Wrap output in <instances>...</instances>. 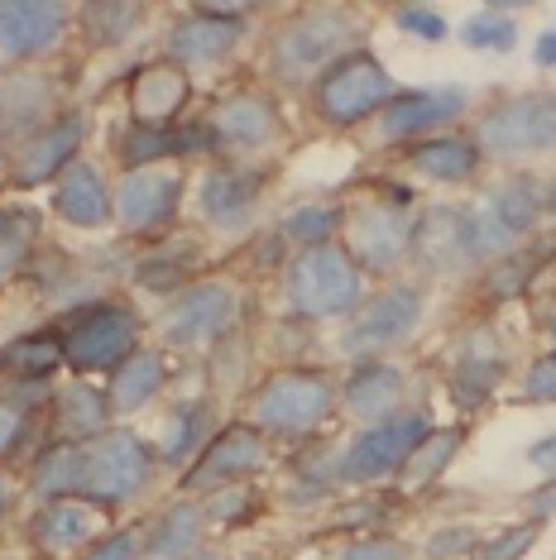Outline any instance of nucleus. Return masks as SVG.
<instances>
[{
    "label": "nucleus",
    "instance_id": "obj_28",
    "mask_svg": "<svg viewBox=\"0 0 556 560\" xmlns=\"http://www.w3.org/2000/svg\"><path fill=\"white\" fill-rule=\"evenodd\" d=\"M48 422H54V436L62 441H96L116 427V407H111V393L92 384V378H68V384L54 388L48 398Z\"/></svg>",
    "mask_w": 556,
    "mask_h": 560
},
{
    "label": "nucleus",
    "instance_id": "obj_57",
    "mask_svg": "<svg viewBox=\"0 0 556 560\" xmlns=\"http://www.w3.org/2000/svg\"><path fill=\"white\" fill-rule=\"evenodd\" d=\"M542 207H547V211H552V215H556V183H552V187H547V192H542Z\"/></svg>",
    "mask_w": 556,
    "mask_h": 560
},
{
    "label": "nucleus",
    "instance_id": "obj_55",
    "mask_svg": "<svg viewBox=\"0 0 556 560\" xmlns=\"http://www.w3.org/2000/svg\"><path fill=\"white\" fill-rule=\"evenodd\" d=\"M187 560H235V556L225 551V546H201V551H193Z\"/></svg>",
    "mask_w": 556,
    "mask_h": 560
},
{
    "label": "nucleus",
    "instance_id": "obj_12",
    "mask_svg": "<svg viewBox=\"0 0 556 560\" xmlns=\"http://www.w3.org/2000/svg\"><path fill=\"white\" fill-rule=\"evenodd\" d=\"M427 431H432V417L417 412V407H408V412H398V417H384V422H374V427H360L356 436L336 451V479L340 483L398 479Z\"/></svg>",
    "mask_w": 556,
    "mask_h": 560
},
{
    "label": "nucleus",
    "instance_id": "obj_56",
    "mask_svg": "<svg viewBox=\"0 0 556 560\" xmlns=\"http://www.w3.org/2000/svg\"><path fill=\"white\" fill-rule=\"evenodd\" d=\"M0 192H10V149H0Z\"/></svg>",
    "mask_w": 556,
    "mask_h": 560
},
{
    "label": "nucleus",
    "instance_id": "obj_53",
    "mask_svg": "<svg viewBox=\"0 0 556 560\" xmlns=\"http://www.w3.org/2000/svg\"><path fill=\"white\" fill-rule=\"evenodd\" d=\"M528 465L542 469L547 479H556V431L552 436H537L533 445H528Z\"/></svg>",
    "mask_w": 556,
    "mask_h": 560
},
{
    "label": "nucleus",
    "instance_id": "obj_42",
    "mask_svg": "<svg viewBox=\"0 0 556 560\" xmlns=\"http://www.w3.org/2000/svg\"><path fill=\"white\" fill-rule=\"evenodd\" d=\"M537 273V254H503V259L485 264V283H479V292H485V302H509L518 298L528 283H533Z\"/></svg>",
    "mask_w": 556,
    "mask_h": 560
},
{
    "label": "nucleus",
    "instance_id": "obj_35",
    "mask_svg": "<svg viewBox=\"0 0 556 560\" xmlns=\"http://www.w3.org/2000/svg\"><path fill=\"white\" fill-rule=\"evenodd\" d=\"M39 249H44V211L24 207V201L0 207V288L30 273Z\"/></svg>",
    "mask_w": 556,
    "mask_h": 560
},
{
    "label": "nucleus",
    "instance_id": "obj_19",
    "mask_svg": "<svg viewBox=\"0 0 556 560\" xmlns=\"http://www.w3.org/2000/svg\"><path fill=\"white\" fill-rule=\"evenodd\" d=\"M201 120L217 139V159H250L283 139V110L264 86H240L221 96Z\"/></svg>",
    "mask_w": 556,
    "mask_h": 560
},
{
    "label": "nucleus",
    "instance_id": "obj_32",
    "mask_svg": "<svg viewBox=\"0 0 556 560\" xmlns=\"http://www.w3.org/2000/svg\"><path fill=\"white\" fill-rule=\"evenodd\" d=\"M403 163L417 173V177H432V183H447V187H461L479 173L485 154L475 149L471 135H456V130H441V135H427L417 144L403 149Z\"/></svg>",
    "mask_w": 556,
    "mask_h": 560
},
{
    "label": "nucleus",
    "instance_id": "obj_1",
    "mask_svg": "<svg viewBox=\"0 0 556 560\" xmlns=\"http://www.w3.org/2000/svg\"><path fill=\"white\" fill-rule=\"evenodd\" d=\"M360 15L346 5H298L269 30V82L283 92H308L332 62L356 54L360 44Z\"/></svg>",
    "mask_w": 556,
    "mask_h": 560
},
{
    "label": "nucleus",
    "instance_id": "obj_51",
    "mask_svg": "<svg viewBox=\"0 0 556 560\" xmlns=\"http://www.w3.org/2000/svg\"><path fill=\"white\" fill-rule=\"evenodd\" d=\"M523 508H528V522H537V527L552 522L556 517V479H542L537 489L523 499Z\"/></svg>",
    "mask_w": 556,
    "mask_h": 560
},
{
    "label": "nucleus",
    "instance_id": "obj_6",
    "mask_svg": "<svg viewBox=\"0 0 556 560\" xmlns=\"http://www.w3.org/2000/svg\"><path fill=\"white\" fill-rule=\"evenodd\" d=\"M394 96H398L394 72H389L370 48L346 54L308 86V106L326 130H360V125L379 120V110Z\"/></svg>",
    "mask_w": 556,
    "mask_h": 560
},
{
    "label": "nucleus",
    "instance_id": "obj_7",
    "mask_svg": "<svg viewBox=\"0 0 556 560\" xmlns=\"http://www.w3.org/2000/svg\"><path fill=\"white\" fill-rule=\"evenodd\" d=\"M159 479V455L139 431L130 427H111L106 436L86 441L82 455V489L78 499H86L101 513L111 508H125L135 499H144Z\"/></svg>",
    "mask_w": 556,
    "mask_h": 560
},
{
    "label": "nucleus",
    "instance_id": "obj_2",
    "mask_svg": "<svg viewBox=\"0 0 556 560\" xmlns=\"http://www.w3.org/2000/svg\"><path fill=\"white\" fill-rule=\"evenodd\" d=\"M340 378L322 364H278L245 398V422L278 441H302L336 417Z\"/></svg>",
    "mask_w": 556,
    "mask_h": 560
},
{
    "label": "nucleus",
    "instance_id": "obj_29",
    "mask_svg": "<svg viewBox=\"0 0 556 560\" xmlns=\"http://www.w3.org/2000/svg\"><path fill=\"white\" fill-rule=\"evenodd\" d=\"M144 527V560H187L193 551H201L207 546V508H201V499H169L159 508L149 522H139Z\"/></svg>",
    "mask_w": 556,
    "mask_h": 560
},
{
    "label": "nucleus",
    "instance_id": "obj_14",
    "mask_svg": "<svg viewBox=\"0 0 556 560\" xmlns=\"http://www.w3.org/2000/svg\"><path fill=\"white\" fill-rule=\"evenodd\" d=\"M269 192V173L250 159H211L197 177V221L217 235L250 231L259 201Z\"/></svg>",
    "mask_w": 556,
    "mask_h": 560
},
{
    "label": "nucleus",
    "instance_id": "obj_33",
    "mask_svg": "<svg viewBox=\"0 0 556 560\" xmlns=\"http://www.w3.org/2000/svg\"><path fill=\"white\" fill-rule=\"evenodd\" d=\"M173 378V360L163 346H139L130 360H125L116 374H111V407H116V417H135L139 407H149L154 398H163V388H169Z\"/></svg>",
    "mask_w": 556,
    "mask_h": 560
},
{
    "label": "nucleus",
    "instance_id": "obj_10",
    "mask_svg": "<svg viewBox=\"0 0 556 560\" xmlns=\"http://www.w3.org/2000/svg\"><path fill=\"white\" fill-rule=\"evenodd\" d=\"M240 312H245V292L231 278L211 273L173 292L169 307L159 312V340L163 350H217L221 340L235 336Z\"/></svg>",
    "mask_w": 556,
    "mask_h": 560
},
{
    "label": "nucleus",
    "instance_id": "obj_27",
    "mask_svg": "<svg viewBox=\"0 0 556 560\" xmlns=\"http://www.w3.org/2000/svg\"><path fill=\"white\" fill-rule=\"evenodd\" d=\"M403 398H408V374H403L394 360H360L340 378V407H346L360 427H374V422H384V417L408 412Z\"/></svg>",
    "mask_w": 556,
    "mask_h": 560
},
{
    "label": "nucleus",
    "instance_id": "obj_31",
    "mask_svg": "<svg viewBox=\"0 0 556 560\" xmlns=\"http://www.w3.org/2000/svg\"><path fill=\"white\" fill-rule=\"evenodd\" d=\"M217 422H211V398H183L163 412V427H159V441H154V455H159V469H183L201 455V445L217 436Z\"/></svg>",
    "mask_w": 556,
    "mask_h": 560
},
{
    "label": "nucleus",
    "instance_id": "obj_37",
    "mask_svg": "<svg viewBox=\"0 0 556 560\" xmlns=\"http://www.w3.org/2000/svg\"><path fill=\"white\" fill-rule=\"evenodd\" d=\"M149 10L139 0H86L78 5V30L86 48H125L139 34Z\"/></svg>",
    "mask_w": 556,
    "mask_h": 560
},
{
    "label": "nucleus",
    "instance_id": "obj_50",
    "mask_svg": "<svg viewBox=\"0 0 556 560\" xmlns=\"http://www.w3.org/2000/svg\"><path fill=\"white\" fill-rule=\"evenodd\" d=\"M523 393L528 402H556V354H542L523 369Z\"/></svg>",
    "mask_w": 556,
    "mask_h": 560
},
{
    "label": "nucleus",
    "instance_id": "obj_8",
    "mask_svg": "<svg viewBox=\"0 0 556 560\" xmlns=\"http://www.w3.org/2000/svg\"><path fill=\"white\" fill-rule=\"evenodd\" d=\"M427 316V292L417 283H379L364 292V302L340 322L336 354L350 364L360 360H389V350H398L403 340L422 326Z\"/></svg>",
    "mask_w": 556,
    "mask_h": 560
},
{
    "label": "nucleus",
    "instance_id": "obj_46",
    "mask_svg": "<svg viewBox=\"0 0 556 560\" xmlns=\"http://www.w3.org/2000/svg\"><path fill=\"white\" fill-rule=\"evenodd\" d=\"M479 527H471V522H456V527H441V532H432V537L422 541V560H471L475 551H479Z\"/></svg>",
    "mask_w": 556,
    "mask_h": 560
},
{
    "label": "nucleus",
    "instance_id": "obj_20",
    "mask_svg": "<svg viewBox=\"0 0 556 560\" xmlns=\"http://www.w3.org/2000/svg\"><path fill=\"white\" fill-rule=\"evenodd\" d=\"M461 116H471V92L465 86H413L379 110V135L394 144H417L427 135L451 130Z\"/></svg>",
    "mask_w": 556,
    "mask_h": 560
},
{
    "label": "nucleus",
    "instance_id": "obj_36",
    "mask_svg": "<svg viewBox=\"0 0 556 560\" xmlns=\"http://www.w3.org/2000/svg\"><path fill=\"white\" fill-rule=\"evenodd\" d=\"M197 264H201V245L197 240H169L163 249L144 254V259L135 264V283L159 292L163 302L173 298V292H183L187 283H197Z\"/></svg>",
    "mask_w": 556,
    "mask_h": 560
},
{
    "label": "nucleus",
    "instance_id": "obj_41",
    "mask_svg": "<svg viewBox=\"0 0 556 560\" xmlns=\"http://www.w3.org/2000/svg\"><path fill=\"white\" fill-rule=\"evenodd\" d=\"M461 44L471 48V54H513V44H518L513 10H503V5L475 10V15L461 24Z\"/></svg>",
    "mask_w": 556,
    "mask_h": 560
},
{
    "label": "nucleus",
    "instance_id": "obj_40",
    "mask_svg": "<svg viewBox=\"0 0 556 560\" xmlns=\"http://www.w3.org/2000/svg\"><path fill=\"white\" fill-rule=\"evenodd\" d=\"M39 422H44V407L20 402L10 393H0V465H15L24 455L39 451Z\"/></svg>",
    "mask_w": 556,
    "mask_h": 560
},
{
    "label": "nucleus",
    "instance_id": "obj_43",
    "mask_svg": "<svg viewBox=\"0 0 556 560\" xmlns=\"http://www.w3.org/2000/svg\"><path fill=\"white\" fill-rule=\"evenodd\" d=\"M537 537H542V527H537V522H513V527L489 532V537L479 541L475 560H523V556L537 546Z\"/></svg>",
    "mask_w": 556,
    "mask_h": 560
},
{
    "label": "nucleus",
    "instance_id": "obj_25",
    "mask_svg": "<svg viewBox=\"0 0 556 560\" xmlns=\"http://www.w3.org/2000/svg\"><path fill=\"white\" fill-rule=\"evenodd\" d=\"M245 44V24L240 20H221L211 15L207 5H187L178 20L169 24V34H163V54L169 62H178L183 72L193 68H217L235 54V48Z\"/></svg>",
    "mask_w": 556,
    "mask_h": 560
},
{
    "label": "nucleus",
    "instance_id": "obj_58",
    "mask_svg": "<svg viewBox=\"0 0 556 560\" xmlns=\"http://www.w3.org/2000/svg\"><path fill=\"white\" fill-rule=\"evenodd\" d=\"M0 560H20V556H0Z\"/></svg>",
    "mask_w": 556,
    "mask_h": 560
},
{
    "label": "nucleus",
    "instance_id": "obj_22",
    "mask_svg": "<svg viewBox=\"0 0 556 560\" xmlns=\"http://www.w3.org/2000/svg\"><path fill=\"white\" fill-rule=\"evenodd\" d=\"M58 110H68L58 78H48L39 68L0 72V149H15L20 139L44 130Z\"/></svg>",
    "mask_w": 556,
    "mask_h": 560
},
{
    "label": "nucleus",
    "instance_id": "obj_38",
    "mask_svg": "<svg viewBox=\"0 0 556 560\" xmlns=\"http://www.w3.org/2000/svg\"><path fill=\"white\" fill-rule=\"evenodd\" d=\"M465 436H471L465 427H432L427 431L422 445L408 455V465H403V475H398L403 493H417V489H427V483H437L441 475H447V469L456 465Z\"/></svg>",
    "mask_w": 556,
    "mask_h": 560
},
{
    "label": "nucleus",
    "instance_id": "obj_39",
    "mask_svg": "<svg viewBox=\"0 0 556 560\" xmlns=\"http://www.w3.org/2000/svg\"><path fill=\"white\" fill-rule=\"evenodd\" d=\"M340 221H346V201H302L288 207L278 231L293 249H312V245H332L340 240Z\"/></svg>",
    "mask_w": 556,
    "mask_h": 560
},
{
    "label": "nucleus",
    "instance_id": "obj_17",
    "mask_svg": "<svg viewBox=\"0 0 556 560\" xmlns=\"http://www.w3.org/2000/svg\"><path fill=\"white\" fill-rule=\"evenodd\" d=\"M78 5L68 0H0V62L30 68L72 39Z\"/></svg>",
    "mask_w": 556,
    "mask_h": 560
},
{
    "label": "nucleus",
    "instance_id": "obj_48",
    "mask_svg": "<svg viewBox=\"0 0 556 560\" xmlns=\"http://www.w3.org/2000/svg\"><path fill=\"white\" fill-rule=\"evenodd\" d=\"M394 24H398V34H408V39L417 44H441V39H451V24L441 10L432 5H398L394 10Z\"/></svg>",
    "mask_w": 556,
    "mask_h": 560
},
{
    "label": "nucleus",
    "instance_id": "obj_13",
    "mask_svg": "<svg viewBox=\"0 0 556 560\" xmlns=\"http://www.w3.org/2000/svg\"><path fill=\"white\" fill-rule=\"evenodd\" d=\"M86 135H92V116L82 106L58 110L44 130H34L30 139H20L10 149V192H39V187H54L62 173L78 159H86Z\"/></svg>",
    "mask_w": 556,
    "mask_h": 560
},
{
    "label": "nucleus",
    "instance_id": "obj_34",
    "mask_svg": "<svg viewBox=\"0 0 556 560\" xmlns=\"http://www.w3.org/2000/svg\"><path fill=\"white\" fill-rule=\"evenodd\" d=\"M58 369H68L58 326L30 330V336H15L10 346H0V378H5V388H48L58 378Z\"/></svg>",
    "mask_w": 556,
    "mask_h": 560
},
{
    "label": "nucleus",
    "instance_id": "obj_18",
    "mask_svg": "<svg viewBox=\"0 0 556 560\" xmlns=\"http://www.w3.org/2000/svg\"><path fill=\"white\" fill-rule=\"evenodd\" d=\"M509 360H513L509 340H503L489 322L465 326L456 336V346H451V360H447V393H451V402H456L461 412L485 407L503 388V378H509Z\"/></svg>",
    "mask_w": 556,
    "mask_h": 560
},
{
    "label": "nucleus",
    "instance_id": "obj_9",
    "mask_svg": "<svg viewBox=\"0 0 556 560\" xmlns=\"http://www.w3.org/2000/svg\"><path fill=\"white\" fill-rule=\"evenodd\" d=\"M471 139L485 159L523 163L556 154V96L552 92H513L485 106L471 125Z\"/></svg>",
    "mask_w": 556,
    "mask_h": 560
},
{
    "label": "nucleus",
    "instance_id": "obj_30",
    "mask_svg": "<svg viewBox=\"0 0 556 560\" xmlns=\"http://www.w3.org/2000/svg\"><path fill=\"white\" fill-rule=\"evenodd\" d=\"M82 441H62V436H44L39 451L24 460V499L34 503H58V499H78L82 489Z\"/></svg>",
    "mask_w": 556,
    "mask_h": 560
},
{
    "label": "nucleus",
    "instance_id": "obj_16",
    "mask_svg": "<svg viewBox=\"0 0 556 560\" xmlns=\"http://www.w3.org/2000/svg\"><path fill=\"white\" fill-rule=\"evenodd\" d=\"M264 465H269V436L250 422H231L201 445V455L178 475V493L183 499H207V493L231 489V483H250Z\"/></svg>",
    "mask_w": 556,
    "mask_h": 560
},
{
    "label": "nucleus",
    "instance_id": "obj_47",
    "mask_svg": "<svg viewBox=\"0 0 556 560\" xmlns=\"http://www.w3.org/2000/svg\"><path fill=\"white\" fill-rule=\"evenodd\" d=\"M78 560H144V527H111L86 546Z\"/></svg>",
    "mask_w": 556,
    "mask_h": 560
},
{
    "label": "nucleus",
    "instance_id": "obj_45",
    "mask_svg": "<svg viewBox=\"0 0 556 560\" xmlns=\"http://www.w3.org/2000/svg\"><path fill=\"white\" fill-rule=\"evenodd\" d=\"M201 508H207V522H225V527H235V522H245L259 508V489L255 483H231V489L207 493Z\"/></svg>",
    "mask_w": 556,
    "mask_h": 560
},
{
    "label": "nucleus",
    "instance_id": "obj_52",
    "mask_svg": "<svg viewBox=\"0 0 556 560\" xmlns=\"http://www.w3.org/2000/svg\"><path fill=\"white\" fill-rule=\"evenodd\" d=\"M24 499V479H15V469L0 465V527L15 517V503Z\"/></svg>",
    "mask_w": 556,
    "mask_h": 560
},
{
    "label": "nucleus",
    "instance_id": "obj_5",
    "mask_svg": "<svg viewBox=\"0 0 556 560\" xmlns=\"http://www.w3.org/2000/svg\"><path fill=\"white\" fill-rule=\"evenodd\" d=\"M62 336V360L72 374L92 378V374H116L130 354L144 346V316L135 302L120 298H96L78 307L68 322L58 326Z\"/></svg>",
    "mask_w": 556,
    "mask_h": 560
},
{
    "label": "nucleus",
    "instance_id": "obj_26",
    "mask_svg": "<svg viewBox=\"0 0 556 560\" xmlns=\"http://www.w3.org/2000/svg\"><path fill=\"white\" fill-rule=\"evenodd\" d=\"M48 207H54V215L62 225H72V231H106V225H116V183H111L92 159H78L54 183Z\"/></svg>",
    "mask_w": 556,
    "mask_h": 560
},
{
    "label": "nucleus",
    "instance_id": "obj_3",
    "mask_svg": "<svg viewBox=\"0 0 556 560\" xmlns=\"http://www.w3.org/2000/svg\"><path fill=\"white\" fill-rule=\"evenodd\" d=\"M413 231H417L413 192L403 183H379L346 201L340 249L356 259L364 278H389L413 259Z\"/></svg>",
    "mask_w": 556,
    "mask_h": 560
},
{
    "label": "nucleus",
    "instance_id": "obj_15",
    "mask_svg": "<svg viewBox=\"0 0 556 560\" xmlns=\"http://www.w3.org/2000/svg\"><path fill=\"white\" fill-rule=\"evenodd\" d=\"M187 168L183 163H154L116 177V231L120 235H163L183 211Z\"/></svg>",
    "mask_w": 556,
    "mask_h": 560
},
{
    "label": "nucleus",
    "instance_id": "obj_44",
    "mask_svg": "<svg viewBox=\"0 0 556 560\" xmlns=\"http://www.w3.org/2000/svg\"><path fill=\"white\" fill-rule=\"evenodd\" d=\"M336 560H417V546L394 532H370V537H350Z\"/></svg>",
    "mask_w": 556,
    "mask_h": 560
},
{
    "label": "nucleus",
    "instance_id": "obj_11",
    "mask_svg": "<svg viewBox=\"0 0 556 560\" xmlns=\"http://www.w3.org/2000/svg\"><path fill=\"white\" fill-rule=\"evenodd\" d=\"M542 207V192L533 177H509V183H495L485 192H475L465 201V245H471L475 264H495L503 254H513L533 235Z\"/></svg>",
    "mask_w": 556,
    "mask_h": 560
},
{
    "label": "nucleus",
    "instance_id": "obj_4",
    "mask_svg": "<svg viewBox=\"0 0 556 560\" xmlns=\"http://www.w3.org/2000/svg\"><path fill=\"white\" fill-rule=\"evenodd\" d=\"M364 292H370V278H364L356 269V259L340 249V240L298 249L283 269L288 316H298V322H308V326L346 322V316L364 302Z\"/></svg>",
    "mask_w": 556,
    "mask_h": 560
},
{
    "label": "nucleus",
    "instance_id": "obj_23",
    "mask_svg": "<svg viewBox=\"0 0 556 560\" xmlns=\"http://www.w3.org/2000/svg\"><path fill=\"white\" fill-rule=\"evenodd\" d=\"M193 106V72H183L169 58L139 62L125 82V116L130 125H149V130H169L183 120V110Z\"/></svg>",
    "mask_w": 556,
    "mask_h": 560
},
{
    "label": "nucleus",
    "instance_id": "obj_54",
    "mask_svg": "<svg viewBox=\"0 0 556 560\" xmlns=\"http://www.w3.org/2000/svg\"><path fill=\"white\" fill-rule=\"evenodd\" d=\"M533 58H537V68H556V30L537 34V44H533Z\"/></svg>",
    "mask_w": 556,
    "mask_h": 560
},
{
    "label": "nucleus",
    "instance_id": "obj_49",
    "mask_svg": "<svg viewBox=\"0 0 556 560\" xmlns=\"http://www.w3.org/2000/svg\"><path fill=\"white\" fill-rule=\"evenodd\" d=\"M384 517H389V499H374V493H356V503H346L336 513L340 527H356L360 537H370V532H384Z\"/></svg>",
    "mask_w": 556,
    "mask_h": 560
},
{
    "label": "nucleus",
    "instance_id": "obj_21",
    "mask_svg": "<svg viewBox=\"0 0 556 560\" xmlns=\"http://www.w3.org/2000/svg\"><path fill=\"white\" fill-rule=\"evenodd\" d=\"M106 527V513L86 499H58V503H34L24 517V541L39 560H78Z\"/></svg>",
    "mask_w": 556,
    "mask_h": 560
},
{
    "label": "nucleus",
    "instance_id": "obj_24",
    "mask_svg": "<svg viewBox=\"0 0 556 560\" xmlns=\"http://www.w3.org/2000/svg\"><path fill=\"white\" fill-rule=\"evenodd\" d=\"M413 264L427 278H461L475 269L471 245H465V201H432L417 211Z\"/></svg>",
    "mask_w": 556,
    "mask_h": 560
}]
</instances>
